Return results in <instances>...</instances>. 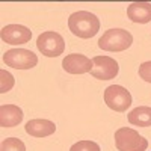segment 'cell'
<instances>
[{
	"instance_id": "ba28073f",
	"label": "cell",
	"mask_w": 151,
	"mask_h": 151,
	"mask_svg": "<svg viewBox=\"0 0 151 151\" xmlns=\"http://www.w3.org/2000/svg\"><path fill=\"white\" fill-rule=\"evenodd\" d=\"M0 36H2V41L6 44L20 45L30 41L32 30L26 26H21V24H8L2 29Z\"/></svg>"
},
{
	"instance_id": "8fae6325",
	"label": "cell",
	"mask_w": 151,
	"mask_h": 151,
	"mask_svg": "<svg viewBox=\"0 0 151 151\" xmlns=\"http://www.w3.org/2000/svg\"><path fill=\"white\" fill-rule=\"evenodd\" d=\"M27 134L35 137H45L56 132V124L50 119H30L26 127H24Z\"/></svg>"
},
{
	"instance_id": "3957f363",
	"label": "cell",
	"mask_w": 151,
	"mask_h": 151,
	"mask_svg": "<svg viewBox=\"0 0 151 151\" xmlns=\"http://www.w3.org/2000/svg\"><path fill=\"white\" fill-rule=\"evenodd\" d=\"M115 145L118 151H145L148 141L130 127H121L115 132Z\"/></svg>"
},
{
	"instance_id": "6da1fadb",
	"label": "cell",
	"mask_w": 151,
	"mask_h": 151,
	"mask_svg": "<svg viewBox=\"0 0 151 151\" xmlns=\"http://www.w3.org/2000/svg\"><path fill=\"white\" fill-rule=\"evenodd\" d=\"M68 27L73 35L82 38V40H88L97 35L100 30V20L88 11H77L73 12L68 18Z\"/></svg>"
},
{
	"instance_id": "277c9868",
	"label": "cell",
	"mask_w": 151,
	"mask_h": 151,
	"mask_svg": "<svg viewBox=\"0 0 151 151\" xmlns=\"http://www.w3.org/2000/svg\"><path fill=\"white\" fill-rule=\"evenodd\" d=\"M38 50L47 58H58L64 53L65 41L58 32H42L36 40Z\"/></svg>"
},
{
	"instance_id": "30bf717a",
	"label": "cell",
	"mask_w": 151,
	"mask_h": 151,
	"mask_svg": "<svg viewBox=\"0 0 151 151\" xmlns=\"http://www.w3.org/2000/svg\"><path fill=\"white\" fill-rule=\"evenodd\" d=\"M23 110L15 104H3L0 107V125L3 129L15 127L23 121Z\"/></svg>"
},
{
	"instance_id": "9a60e30c",
	"label": "cell",
	"mask_w": 151,
	"mask_h": 151,
	"mask_svg": "<svg viewBox=\"0 0 151 151\" xmlns=\"http://www.w3.org/2000/svg\"><path fill=\"white\" fill-rule=\"evenodd\" d=\"M0 92L5 94L8 91L12 89V86H14L15 83V79H14V76H12L11 73H8L6 70H0Z\"/></svg>"
},
{
	"instance_id": "4fadbf2b",
	"label": "cell",
	"mask_w": 151,
	"mask_h": 151,
	"mask_svg": "<svg viewBox=\"0 0 151 151\" xmlns=\"http://www.w3.org/2000/svg\"><path fill=\"white\" fill-rule=\"evenodd\" d=\"M129 122L136 127H150L151 125V107L148 106H139L134 107L129 113Z\"/></svg>"
},
{
	"instance_id": "7c38bea8",
	"label": "cell",
	"mask_w": 151,
	"mask_h": 151,
	"mask_svg": "<svg viewBox=\"0 0 151 151\" xmlns=\"http://www.w3.org/2000/svg\"><path fill=\"white\" fill-rule=\"evenodd\" d=\"M127 17L133 23L145 24L151 21V3L148 2H133L127 8Z\"/></svg>"
},
{
	"instance_id": "8992f818",
	"label": "cell",
	"mask_w": 151,
	"mask_h": 151,
	"mask_svg": "<svg viewBox=\"0 0 151 151\" xmlns=\"http://www.w3.org/2000/svg\"><path fill=\"white\" fill-rule=\"evenodd\" d=\"M104 103L115 112H125L132 106V94L119 85H110L104 89Z\"/></svg>"
},
{
	"instance_id": "7a4b0ae2",
	"label": "cell",
	"mask_w": 151,
	"mask_h": 151,
	"mask_svg": "<svg viewBox=\"0 0 151 151\" xmlns=\"http://www.w3.org/2000/svg\"><path fill=\"white\" fill-rule=\"evenodd\" d=\"M133 42V36L125 29H109L98 40V47L106 52H124Z\"/></svg>"
},
{
	"instance_id": "2e32d148",
	"label": "cell",
	"mask_w": 151,
	"mask_h": 151,
	"mask_svg": "<svg viewBox=\"0 0 151 151\" xmlns=\"http://www.w3.org/2000/svg\"><path fill=\"white\" fill-rule=\"evenodd\" d=\"M70 151H101L100 150V145L97 142H92V141H79L76 142Z\"/></svg>"
},
{
	"instance_id": "e0dca14e",
	"label": "cell",
	"mask_w": 151,
	"mask_h": 151,
	"mask_svg": "<svg viewBox=\"0 0 151 151\" xmlns=\"http://www.w3.org/2000/svg\"><path fill=\"white\" fill-rule=\"evenodd\" d=\"M139 77L148 83H151V60L142 62L139 65Z\"/></svg>"
},
{
	"instance_id": "9c48e42d",
	"label": "cell",
	"mask_w": 151,
	"mask_h": 151,
	"mask_svg": "<svg viewBox=\"0 0 151 151\" xmlns=\"http://www.w3.org/2000/svg\"><path fill=\"white\" fill-rule=\"evenodd\" d=\"M62 68L70 74H85L91 73L92 70V60L80 53H71L67 55L62 60Z\"/></svg>"
},
{
	"instance_id": "5bb4252c",
	"label": "cell",
	"mask_w": 151,
	"mask_h": 151,
	"mask_svg": "<svg viewBox=\"0 0 151 151\" xmlns=\"http://www.w3.org/2000/svg\"><path fill=\"white\" fill-rule=\"evenodd\" d=\"M0 151H26V145L18 137H8L2 141Z\"/></svg>"
},
{
	"instance_id": "52a82bcc",
	"label": "cell",
	"mask_w": 151,
	"mask_h": 151,
	"mask_svg": "<svg viewBox=\"0 0 151 151\" xmlns=\"http://www.w3.org/2000/svg\"><path fill=\"white\" fill-rule=\"evenodd\" d=\"M119 73L118 62L110 56H95L92 58V70L91 74L98 80H110L115 79Z\"/></svg>"
},
{
	"instance_id": "5b68a950",
	"label": "cell",
	"mask_w": 151,
	"mask_h": 151,
	"mask_svg": "<svg viewBox=\"0 0 151 151\" xmlns=\"http://www.w3.org/2000/svg\"><path fill=\"white\" fill-rule=\"evenodd\" d=\"M3 62L15 70H30L36 67L38 56L26 48H11L3 55Z\"/></svg>"
}]
</instances>
